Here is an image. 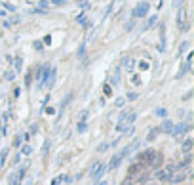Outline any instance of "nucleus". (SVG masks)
<instances>
[{
	"label": "nucleus",
	"mask_w": 194,
	"mask_h": 185,
	"mask_svg": "<svg viewBox=\"0 0 194 185\" xmlns=\"http://www.w3.org/2000/svg\"><path fill=\"white\" fill-rule=\"evenodd\" d=\"M107 164H103V162H95L91 168H89V177L91 179H95V181H99L101 177H103V174L107 172V168H105Z\"/></svg>",
	"instance_id": "obj_1"
},
{
	"label": "nucleus",
	"mask_w": 194,
	"mask_h": 185,
	"mask_svg": "<svg viewBox=\"0 0 194 185\" xmlns=\"http://www.w3.org/2000/svg\"><path fill=\"white\" fill-rule=\"evenodd\" d=\"M175 170H177V168H175V164L166 166V170H158V174H156L158 181H169V177L173 176V172H175Z\"/></svg>",
	"instance_id": "obj_2"
},
{
	"label": "nucleus",
	"mask_w": 194,
	"mask_h": 185,
	"mask_svg": "<svg viewBox=\"0 0 194 185\" xmlns=\"http://www.w3.org/2000/svg\"><path fill=\"white\" fill-rule=\"evenodd\" d=\"M188 124H177V126H173V130H171V135L175 137V140H183V135H185V132H188Z\"/></svg>",
	"instance_id": "obj_3"
},
{
	"label": "nucleus",
	"mask_w": 194,
	"mask_h": 185,
	"mask_svg": "<svg viewBox=\"0 0 194 185\" xmlns=\"http://www.w3.org/2000/svg\"><path fill=\"white\" fill-rule=\"evenodd\" d=\"M149 13V2H139L135 8H133V17H143Z\"/></svg>",
	"instance_id": "obj_4"
},
{
	"label": "nucleus",
	"mask_w": 194,
	"mask_h": 185,
	"mask_svg": "<svg viewBox=\"0 0 194 185\" xmlns=\"http://www.w3.org/2000/svg\"><path fill=\"white\" fill-rule=\"evenodd\" d=\"M122 160H124V153L120 151L118 155H114V156L110 158V162H109V166H105V168H107V170L110 172V170H114L116 166H120V162H122Z\"/></svg>",
	"instance_id": "obj_5"
},
{
	"label": "nucleus",
	"mask_w": 194,
	"mask_h": 185,
	"mask_svg": "<svg viewBox=\"0 0 194 185\" xmlns=\"http://www.w3.org/2000/svg\"><path fill=\"white\" fill-rule=\"evenodd\" d=\"M171 130H173V122H171V120H164L162 132H164V134H171Z\"/></svg>",
	"instance_id": "obj_6"
},
{
	"label": "nucleus",
	"mask_w": 194,
	"mask_h": 185,
	"mask_svg": "<svg viewBox=\"0 0 194 185\" xmlns=\"http://www.w3.org/2000/svg\"><path fill=\"white\" fill-rule=\"evenodd\" d=\"M124 67L128 69V71H133V67H135V59H131V57H124Z\"/></svg>",
	"instance_id": "obj_7"
},
{
	"label": "nucleus",
	"mask_w": 194,
	"mask_h": 185,
	"mask_svg": "<svg viewBox=\"0 0 194 185\" xmlns=\"http://www.w3.org/2000/svg\"><path fill=\"white\" fill-rule=\"evenodd\" d=\"M183 179H185V176H183V174H173L171 177H169V181H171L173 185H179V183H181Z\"/></svg>",
	"instance_id": "obj_8"
},
{
	"label": "nucleus",
	"mask_w": 194,
	"mask_h": 185,
	"mask_svg": "<svg viewBox=\"0 0 194 185\" xmlns=\"http://www.w3.org/2000/svg\"><path fill=\"white\" fill-rule=\"evenodd\" d=\"M8 153H10V149H2V153H0V168H4L6 158H8Z\"/></svg>",
	"instance_id": "obj_9"
},
{
	"label": "nucleus",
	"mask_w": 194,
	"mask_h": 185,
	"mask_svg": "<svg viewBox=\"0 0 194 185\" xmlns=\"http://www.w3.org/2000/svg\"><path fill=\"white\" fill-rule=\"evenodd\" d=\"M190 149H192V140H186L185 143H183V153H190Z\"/></svg>",
	"instance_id": "obj_10"
},
{
	"label": "nucleus",
	"mask_w": 194,
	"mask_h": 185,
	"mask_svg": "<svg viewBox=\"0 0 194 185\" xmlns=\"http://www.w3.org/2000/svg\"><path fill=\"white\" fill-rule=\"evenodd\" d=\"M139 170H141V164H139V162L131 164V168H130V176H135V174H137Z\"/></svg>",
	"instance_id": "obj_11"
},
{
	"label": "nucleus",
	"mask_w": 194,
	"mask_h": 185,
	"mask_svg": "<svg viewBox=\"0 0 194 185\" xmlns=\"http://www.w3.org/2000/svg\"><path fill=\"white\" fill-rule=\"evenodd\" d=\"M86 119H88V111L84 109V111L78 114V124H80V122H86Z\"/></svg>",
	"instance_id": "obj_12"
},
{
	"label": "nucleus",
	"mask_w": 194,
	"mask_h": 185,
	"mask_svg": "<svg viewBox=\"0 0 194 185\" xmlns=\"http://www.w3.org/2000/svg\"><path fill=\"white\" fill-rule=\"evenodd\" d=\"M21 153H23V155H31V153H33L31 145H29V143H27V145H23V147H21Z\"/></svg>",
	"instance_id": "obj_13"
},
{
	"label": "nucleus",
	"mask_w": 194,
	"mask_h": 185,
	"mask_svg": "<svg viewBox=\"0 0 194 185\" xmlns=\"http://www.w3.org/2000/svg\"><path fill=\"white\" fill-rule=\"evenodd\" d=\"M13 78H15V71H12V69L6 71V80H13Z\"/></svg>",
	"instance_id": "obj_14"
},
{
	"label": "nucleus",
	"mask_w": 194,
	"mask_h": 185,
	"mask_svg": "<svg viewBox=\"0 0 194 185\" xmlns=\"http://www.w3.org/2000/svg\"><path fill=\"white\" fill-rule=\"evenodd\" d=\"M61 181H65V174H63V176H57V177H54L52 185H57V183H61Z\"/></svg>",
	"instance_id": "obj_15"
},
{
	"label": "nucleus",
	"mask_w": 194,
	"mask_h": 185,
	"mask_svg": "<svg viewBox=\"0 0 194 185\" xmlns=\"http://www.w3.org/2000/svg\"><path fill=\"white\" fill-rule=\"evenodd\" d=\"M21 65H23V59L15 57V71H21Z\"/></svg>",
	"instance_id": "obj_16"
},
{
	"label": "nucleus",
	"mask_w": 194,
	"mask_h": 185,
	"mask_svg": "<svg viewBox=\"0 0 194 185\" xmlns=\"http://www.w3.org/2000/svg\"><path fill=\"white\" fill-rule=\"evenodd\" d=\"M124 103H126L124 98H118V99H116V107H124Z\"/></svg>",
	"instance_id": "obj_17"
},
{
	"label": "nucleus",
	"mask_w": 194,
	"mask_h": 185,
	"mask_svg": "<svg viewBox=\"0 0 194 185\" xmlns=\"http://www.w3.org/2000/svg\"><path fill=\"white\" fill-rule=\"evenodd\" d=\"M139 69H143V71H145V69H149V63H147V61H141V63H139Z\"/></svg>",
	"instance_id": "obj_18"
},
{
	"label": "nucleus",
	"mask_w": 194,
	"mask_h": 185,
	"mask_svg": "<svg viewBox=\"0 0 194 185\" xmlns=\"http://www.w3.org/2000/svg\"><path fill=\"white\" fill-rule=\"evenodd\" d=\"M154 23H156V15H152V17L149 19V25H147V27H152V25H154Z\"/></svg>",
	"instance_id": "obj_19"
},
{
	"label": "nucleus",
	"mask_w": 194,
	"mask_h": 185,
	"mask_svg": "<svg viewBox=\"0 0 194 185\" xmlns=\"http://www.w3.org/2000/svg\"><path fill=\"white\" fill-rule=\"evenodd\" d=\"M29 84H31V73H27V77H25V86L29 88Z\"/></svg>",
	"instance_id": "obj_20"
},
{
	"label": "nucleus",
	"mask_w": 194,
	"mask_h": 185,
	"mask_svg": "<svg viewBox=\"0 0 194 185\" xmlns=\"http://www.w3.org/2000/svg\"><path fill=\"white\" fill-rule=\"evenodd\" d=\"M84 130H86V122H80L78 124V132H84Z\"/></svg>",
	"instance_id": "obj_21"
},
{
	"label": "nucleus",
	"mask_w": 194,
	"mask_h": 185,
	"mask_svg": "<svg viewBox=\"0 0 194 185\" xmlns=\"http://www.w3.org/2000/svg\"><path fill=\"white\" fill-rule=\"evenodd\" d=\"M48 149H50V141H46V143H44V151H42V153L46 155V153H48Z\"/></svg>",
	"instance_id": "obj_22"
},
{
	"label": "nucleus",
	"mask_w": 194,
	"mask_h": 185,
	"mask_svg": "<svg viewBox=\"0 0 194 185\" xmlns=\"http://www.w3.org/2000/svg\"><path fill=\"white\" fill-rule=\"evenodd\" d=\"M110 92H112V90H110V86H109V84H105V94H107V96H110Z\"/></svg>",
	"instance_id": "obj_23"
},
{
	"label": "nucleus",
	"mask_w": 194,
	"mask_h": 185,
	"mask_svg": "<svg viewBox=\"0 0 194 185\" xmlns=\"http://www.w3.org/2000/svg\"><path fill=\"white\" fill-rule=\"evenodd\" d=\"M46 6H48V0H40V8H42V10H44V8H46Z\"/></svg>",
	"instance_id": "obj_24"
},
{
	"label": "nucleus",
	"mask_w": 194,
	"mask_h": 185,
	"mask_svg": "<svg viewBox=\"0 0 194 185\" xmlns=\"http://www.w3.org/2000/svg\"><path fill=\"white\" fill-rule=\"evenodd\" d=\"M156 132H158V130H152V132H151V135H149V140H154V137H156Z\"/></svg>",
	"instance_id": "obj_25"
},
{
	"label": "nucleus",
	"mask_w": 194,
	"mask_h": 185,
	"mask_svg": "<svg viewBox=\"0 0 194 185\" xmlns=\"http://www.w3.org/2000/svg\"><path fill=\"white\" fill-rule=\"evenodd\" d=\"M54 4H63V2H69V0H52Z\"/></svg>",
	"instance_id": "obj_26"
},
{
	"label": "nucleus",
	"mask_w": 194,
	"mask_h": 185,
	"mask_svg": "<svg viewBox=\"0 0 194 185\" xmlns=\"http://www.w3.org/2000/svg\"><path fill=\"white\" fill-rule=\"evenodd\" d=\"M124 185H131V177H128V179H126V183H124Z\"/></svg>",
	"instance_id": "obj_27"
},
{
	"label": "nucleus",
	"mask_w": 194,
	"mask_h": 185,
	"mask_svg": "<svg viewBox=\"0 0 194 185\" xmlns=\"http://www.w3.org/2000/svg\"><path fill=\"white\" fill-rule=\"evenodd\" d=\"M171 185H173V183H171Z\"/></svg>",
	"instance_id": "obj_28"
}]
</instances>
